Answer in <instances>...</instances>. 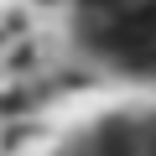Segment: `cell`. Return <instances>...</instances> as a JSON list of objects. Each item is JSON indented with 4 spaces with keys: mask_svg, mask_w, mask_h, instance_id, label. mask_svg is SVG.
Returning <instances> with one entry per match:
<instances>
[{
    "mask_svg": "<svg viewBox=\"0 0 156 156\" xmlns=\"http://www.w3.org/2000/svg\"><path fill=\"white\" fill-rule=\"evenodd\" d=\"M83 156H156V125H120L104 140H94Z\"/></svg>",
    "mask_w": 156,
    "mask_h": 156,
    "instance_id": "obj_2",
    "label": "cell"
},
{
    "mask_svg": "<svg viewBox=\"0 0 156 156\" xmlns=\"http://www.w3.org/2000/svg\"><path fill=\"white\" fill-rule=\"evenodd\" d=\"M89 42L135 73H156V0H83Z\"/></svg>",
    "mask_w": 156,
    "mask_h": 156,
    "instance_id": "obj_1",
    "label": "cell"
}]
</instances>
